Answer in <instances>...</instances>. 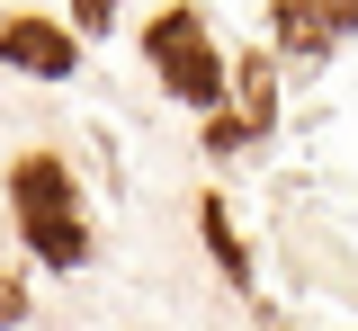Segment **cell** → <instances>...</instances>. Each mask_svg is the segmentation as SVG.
Returning <instances> with one entry per match:
<instances>
[{"instance_id":"9","label":"cell","mask_w":358,"mask_h":331,"mask_svg":"<svg viewBox=\"0 0 358 331\" xmlns=\"http://www.w3.org/2000/svg\"><path fill=\"white\" fill-rule=\"evenodd\" d=\"M18 314H27V295H18V278H0V331L18 323Z\"/></svg>"},{"instance_id":"6","label":"cell","mask_w":358,"mask_h":331,"mask_svg":"<svg viewBox=\"0 0 358 331\" xmlns=\"http://www.w3.org/2000/svg\"><path fill=\"white\" fill-rule=\"evenodd\" d=\"M197 224H206V251L224 260V278H233V286H251V251H242V233H233L224 197H206V206H197Z\"/></svg>"},{"instance_id":"5","label":"cell","mask_w":358,"mask_h":331,"mask_svg":"<svg viewBox=\"0 0 358 331\" xmlns=\"http://www.w3.org/2000/svg\"><path fill=\"white\" fill-rule=\"evenodd\" d=\"M233 98H242V126H251V143L268 135V117H278V90H268V54H242L233 63Z\"/></svg>"},{"instance_id":"1","label":"cell","mask_w":358,"mask_h":331,"mask_svg":"<svg viewBox=\"0 0 358 331\" xmlns=\"http://www.w3.org/2000/svg\"><path fill=\"white\" fill-rule=\"evenodd\" d=\"M9 206H18V233L45 269H81L90 260V224H81V197H72V170L54 152H27L9 170Z\"/></svg>"},{"instance_id":"3","label":"cell","mask_w":358,"mask_h":331,"mask_svg":"<svg viewBox=\"0 0 358 331\" xmlns=\"http://www.w3.org/2000/svg\"><path fill=\"white\" fill-rule=\"evenodd\" d=\"M278 9V45L287 54H331L358 27V0H268Z\"/></svg>"},{"instance_id":"2","label":"cell","mask_w":358,"mask_h":331,"mask_svg":"<svg viewBox=\"0 0 358 331\" xmlns=\"http://www.w3.org/2000/svg\"><path fill=\"white\" fill-rule=\"evenodd\" d=\"M143 54H152V72H162L188 108H215L224 98V63H215V45H206V18H197V9H162V18L143 27Z\"/></svg>"},{"instance_id":"8","label":"cell","mask_w":358,"mask_h":331,"mask_svg":"<svg viewBox=\"0 0 358 331\" xmlns=\"http://www.w3.org/2000/svg\"><path fill=\"white\" fill-rule=\"evenodd\" d=\"M108 18H117V0H72V27H90V36H108Z\"/></svg>"},{"instance_id":"7","label":"cell","mask_w":358,"mask_h":331,"mask_svg":"<svg viewBox=\"0 0 358 331\" xmlns=\"http://www.w3.org/2000/svg\"><path fill=\"white\" fill-rule=\"evenodd\" d=\"M242 143H251L242 117H215V126H206V152H242Z\"/></svg>"},{"instance_id":"4","label":"cell","mask_w":358,"mask_h":331,"mask_svg":"<svg viewBox=\"0 0 358 331\" xmlns=\"http://www.w3.org/2000/svg\"><path fill=\"white\" fill-rule=\"evenodd\" d=\"M0 63L9 72H36V81H63L81 63V45L63 27H45V18H0Z\"/></svg>"}]
</instances>
